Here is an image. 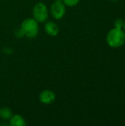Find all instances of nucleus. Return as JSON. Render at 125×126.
Returning a JSON list of instances; mask_svg holds the SVG:
<instances>
[{"label": "nucleus", "instance_id": "f257e3e1", "mask_svg": "<svg viewBox=\"0 0 125 126\" xmlns=\"http://www.w3.org/2000/svg\"><path fill=\"white\" fill-rule=\"evenodd\" d=\"M106 42L111 48H119L125 43V32L123 29L114 27L107 34Z\"/></svg>", "mask_w": 125, "mask_h": 126}, {"label": "nucleus", "instance_id": "f03ea898", "mask_svg": "<svg viewBox=\"0 0 125 126\" xmlns=\"http://www.w3.org/2000/svg\"><path fill=\"white\" fill-rule=\"evenodd\" d=\"M21 29L24 32V36L28 38H34L38 35L39 32L38 22L33 18H27L22 21Z\"/></svg>", "mask_w": 125, "mask_h": 126}, {"label": "nucleus", "instance_id": "7ed1b4c3", "mask_svg": "<svg viewBox=\"0 0 125 126\" xmlns=\"http://www.w3.org/2000/svg\"><path fill=\"white\" fill-rule=\"evenodd\" d=\"M33 18L38 23L46 22L49 18V11L47 6L43 2L35 4L32 9Z\"/></svg>", "mask_w": 125, "mask_h": 126}, {"label": "nucleus", "instance_id": "20e7f679", "mask_svg": "<svg viewBox=\"0 0 125 126\" xmlns=\"http://www.w3.org/2000/svg\"><path fill=\"white\" fill-rule=\"evenodd\" d=\"M65 4L62 0L54 1L50 7V14L56 20H60L63 18L66 14V8Z\"/></svg>", "mask_w": 125, "mask_h": 126}, {"label": "nucleus", "instance_id": "39448f33", "mask_svg": "<svg viewBox=\"0 0 125 126\" xmlns=\"http://www.w3.org/2000/svg\"><path fill=\"white\" fill-rule=\"evenodd\" d=\"M56 100V94L54 92L49 89H45L42 91L39 94V100L44 105L52 104Z\"/></svg>", "mask_w": 125, "mask_h": 126}, {"label": "nucleus", "instance_id": "423d86ee", "mask_svg": "<svg viewBox=\"0 0 125 126\" xmlns=\"http://www.w3.org/2000/svg\"><path fill=\"white\" fill-rule=\"evenodd\" d=\"M44 30L47 35H49V36H52V37L57 36L60 32L58 25L55 22L52 21H46V24L44 25Z\"/></svg>", "mask_w": 125, "mask_h": 126}, {"label": "nucleus", "instance_id": "0eeeda50", "mask_svg": "<svg viewBox=\"0 0 125 126\" xmlns=\"http://www.w3.org/2000/svg\"><path fill=\"white\" fill-rule=\"evenodd\" d=\"M10 126H25L27 125L24 118L19 114H15L11 117L9 120Z\"/></svg>", "mask_w": 125, "mask_h": 126}, {"label": "nucleus", "instance_id": "6e6552de", "mask_svg": "<svg viewBox=\"0 0 125 126\" xmlns=\"http://www.w3.org/2000/svg\"><path fill=\"white\" fill-rule=\"evenodd\" d=\"M13 116L12 110L8 107H2L0 109V118L3 120H9Z\"/></svg>", "mask_w": 125, "mask_h": 126}, {"label": "nucleus", "instance_id": "1a4fd4ad", "mask_svg": "<svg viewBox=\"0 0 125 126\" xmlns=\"http://www.w3.org/2000/svg\"><path fill=\"white\" fill-rule=\"evenodd\" d=\"M62 1L67 7H74L79 4L80 0H62Z\"/></svg>", "mask_w": 125, "mask_h": 126}, {"label": "nucleus", "instance_id": "9d476101", "mask_svg": "<svg viewBox=\"0 0 125 126\" xmlns=\"http://www.w3.org/2000/svg\"><path fill=\"white\" fill-rule=\"evenodd\" d=\"M123 25H124V21H123V19H122V18H117V19L115 20V21H114V27L122 29L123 28Z\"/></svg>", "mask_w": 125, "mask_h": 126}, {"label": "nucleus", "instance_id": "9b49d317", "mask_svg": "<svg viewBox=\"0 0 125 126\" xmlns=\"http://www.w3.org/2000/svg\"><path fill=\"white\" fill-rule=\"evenodd\" d=\"M14 34H15V36L16 38H23V37L24 36V32H23V31H22V30L21 29V27L16 29V30H15Z\"/></svg>", "mask_w": 125, "mask_h": 126}, {"label": "nucleus", "instance_id": "f8f14e48", "mask_svg": "<svg viewBox=\"0 0 125 126\" xmlns=\"http://www.w3.org/2000/svg\"><path fill=\"white\" fill-rule=\"evenodd\" d=\"M3 52H4L5 54H7V55H10V54H11V53L13 52V50L11 48L7 47H4V48L3 49Z\"/></svg>", "mask_w": 125, "mask_h": 126}, {"label": "nucleus", "instance_id": "ddd939ff", "mask_svg": "<svg viewBox=\"0 0 125 126\" xmlns=\"http://www.w3.org/2000/svg\"><path fill=\"white\" fill-rule=\"evenodd\" d=\"M111 2H113V3H116V2H117L119 0H109Z\"/></svg>", "mask_w": 125, "mask_h": 126}, {"label": "nucleus", "instance_id": "4468645a", "mask_svg": "<svg viewBox=\"0 0 125 126\" xmlns=\"http://www.w3.org/2000/svg\"><path fill=\"white\" fill-rule=\"evenodd\" d=\"M122 29H123V30L125 32V21H124V25H123V28Z\"/></svg>", "mask_w": 125, "mask_h": 126}, {"label": "nucleus", "instance_id": "2eb2a0df", "mask_svg": "<svg viewBox=\"0 0 125 126\" xmlns=\"http://www.w3.org/2000/svg\"><path fill=\"white\" fill-rule=\"evenodd\" d=\"M53 1H58V0H53Z\"/></svg>", "mask_w": 125, "mask_h": 126}]
</instances>
